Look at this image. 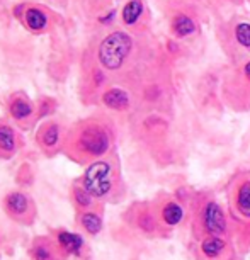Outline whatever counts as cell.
<instances>
[{
	"label": "cell",
	"mask_w": 250,
	"mask_h": 260,
	"mask_svg": "<svg viewBox=\"0 0 250 260\" xmlns=\"http://www.w3.org/2000/svg\"><path fill=\"white\" fill-rule=\"evenodd\" d=\"M131 48H133V41H131L128 34L122 31H116L102 39L97 56H99L101 65L104 68H107V70H117L126 61Z\"/></svg>",
	"instance_id": "1"
},
{
	"label": "cell",
	"mask_w": 250,
	"mask_h": 260,
	"mask_svg": "<svg viewBox=\"0 0 250 260\" xmlns=\"http://www.w3.org/2000/svg\"><path fill=\"white\" fill-rule=\"evenodd\" d=\"M83 189L89 192L92 198H106L114 187V170L109 161L99 160L94 161L82 180Z\"/></svg>",
	"instance_id": "2"
},
{
	"label": "cell",
	"mask_w": 250,
	"mask_h": 260,
	"mask_svg": "<svg viewBox=\"0 0 250 260\" xmlns=\"http://www.w3.org/2000/svg\"><path fill=\"white\" fill-rule=\"evenodd\" d=\"M111 146L109 133L99 124H89L78 133L77 148L89 158H99L106 155Z\"/></svg>",
	"instance_id": "3"
},
{
	"label": "cell",
	"mask_w": 250,
	"mask_h": 260,
	"mask_svg": "<svg viewBox=\"0 0 250 260\" xmlns=\"http://www.w3.org/2000/svg\"><path fill=\"white\" fill-rule=\"evenodd\" d=\"M198 230L201 237H223L227 235V216L216 201H206L198 213Z\"/></svg>",
	"instance_id": "4"
},
{
	"label": "cell",
	"mask_w": 250,
	"mask_h": 260,
	"mask_svg": "<svg viewBox=\"0 0 250 260\" xmlns=\"http://www.w3.org/2000/svg\"><path fill=\"white\" fill-rule=\"evenodd\" d=\"M233 216L243 221H250V175L238 179L232 190Z\"/></svg>",
	"instance_id": "5"
},
{
	"label": "cell",
	"mask_w": 250,
	"mask_h": 260,
	"mask_svg": "<svg viewBox=\"0 0 250 260\" xmlns=\"http://www.w3.org/2000/svg\"><path fill=\"white\" fill-rule=\"evenodd\" d=\"M6 209L9 216H12L17 221H27V218L33 216V204L26 194L11 192L6 198Z\"/></svg>",
	"instance_id": "6"
},
{
	"label": "cell",
	"mask_w": 250,
	"mask_h": 260,
	"mask_svg": "<svg viewBox=\"0 0 250 260\" xmlns=\"http://www.w3.org/2000/svg\"><path fill=\"white\" fill-rule=\"evenodd\" d=\"M227 250V240L223 237H204L201 238V252L209 260H218Z\"/></svg>",
	"instance_id": "7"
},
{
	"label": "cell",
	"mask_w": 250,
	"mask_h": 260,
	"mask_svg": "<svg viewBox=\"0 0 250 260\" xmlns=\"http://www.w3.org/2000/svg\"><path fill=\"white\" fill-rule=\"evenodd\" d=\"M102 102L114 111H124L130 107V97L122 89H109L102 95Z\"/></svg>",
	"instance_id": "8"
},
{
	"label": "cell",
	"mask_w": 250,
	"mask_h": 260,
	"mask_svg": "<svg viewBox=\"0 0 250 260\" xmlns=\"http://www.w3.org/2000/svg\"><path fill=\"white\" fill-rule=\"evenodd\" d=\"M24 22L26 26L31 29V31H43L48 26V16L41 9L36 7H29L26 12H24Z\"/></svg>",
	"instance_id": "9"
},
{
	"label": "cell",
	"mask_w": 250,
	"mask_h": 260,
	"mask_svg": "<svg viewBox=\"0 0 250 260\" xmlns=\"http://www.w3.org/2000/svg\"><path fill=\"white\" fill-rule=\"evenodd\" d=\"M58 243L65 250L67 253H80L83 247V240L80 235L70 233V232H61L58 235Z\"/></svg>",
	"instance_id": "10"
},
{
	"label": "cell",
	"mask_w": 250,
	"mask_h": 260,
	"mask_svg": "<svg viewBox=\"0 0 250 260\" xmlns=\"http://www.w3.org/2000/svg\"><path fill=\"white\" fill-rule=\"evenodd\" d=\"M17 148V138L11 126L0 124V151L2 153H14Z\"/></svg>",
	"instance_id": "11"
},
{
	"label": "cell",
	"mask_w": 250,
	"mask_h": 260,
	"mask_svg": "<svg viewBox=\"0 0 250 260\" xmlns=\"http://www.w3.org/2000/svg\"><path fill=\"white\" fill-rule=\"evenodd\" d=\"M141 12H143V4L140 0H130L128 4L122 9V21L128 26H133V24L138 21Z\"/></svg>",
	"instance_id": "12"
},
{
	"label": "cell",
	"mask_w": 250,
	"mask_h": 260,
	"mask_svg": "<svg viewBox=\"0 0 250 260\" xmlns=\"http://www.w3.org/2000/svg\"><path fill=\"white\" fill-rule=\"evenodd\" d=\"M9 111H11V116L14 119L22 121L33 114V106L26 99H14L9 106Z\"/></svg>",
	"instance_id": "13"
},
{
	"label": "cell",
	"mask_w": 250,
	"mask_h": 260,
	"mask_svg": "<svg viewBox=\"0 0 250 260\" xmlns=\"http://www.w3.org/2000/svg\"><path fill=\"white\" fill-rule=\"evenodd\" d=\"M182 216H184V209L180 208L177 203H167L164 211H162V218H164V221L167 224H170V226L180 223Z\"/></svg>",
	"instance_id": "14"
},
{
	"label": "cell",
	"mask_w": 250,
	"mask_h": 260,
	"mask_svg": "<svg viewBox=\"0 0 250 260\" xmlns=\"http://www.w3.org/2000/svg\"><path fill=\"white\" fill-rule=\"evenodd\" d=\"M58 140H60V127H58L55 122L46 124L45 129L41 131V143L45 145L46 148H53V146H56Z\"/></svg>",
	"instance_id": "15"
},
{
	"label": "cell",
	"mask_w": 250,
	"mask_h": 260,
	"mask_svg": "<svg viewBox=\"0 0 250 260\" xmlns=\"http://www.w3.org/2000/svg\"><path fill=\"white\" fill-rule=\"evenodd\" d=\"M80 221H82V226L85 228L90 235H97L102 228L101 216L97 213H92V211H89V213H83Z\"/></svg>",
	"instance_id": "16"
},
{
	"label": "cell",
	"mask_w": 250,
	"mask_h": 260,
	"mask_svg": "<svg viewBox=\"0 0 250 260\" xmlns=\"http://www.w3.org/2000/svg\"><path fill=\"white\" fill-rule=\"evenodd\" d=\"M194 22L193 19H189L188 16H184V14H180V16H177L174 19V31L177 36L184 38V36H189L191 32H194Z\"/></svg>",
	"instance_id": "17"
},
{
	"label": "cell",
	"mask_w": 250,
	"mask_h": 260,
	"mask_svg": "<svg viewBox=\"0 0 250 260\" xmlns=\"http://www.w3.org/2000/svg\"><path fill=\"white\" fill-rule=\"evenodd\" d=\"M237 41L245 48H250V24H238L237 27Z\"/></svg>",
	"instance_id": "18"
},
{
	"label": "cell",
	"mask_w": 250,
	"mask_h": 260,
	"mask_svg": "<svg viewBox=\"0 0 250 260\" xmlns=\"http://www.w3.org/2000/svg\"><path fill=\"white\" fill-rule=\"evenodd\" d=\"M33 258L34 260H51L53 258V252L50 250L48 245L38 243L33 250Z\"/></svg>",
	"instance_id": "19"
},
{
	"label": "cell",
	"mask_w": 250,
	"mask_h": 260,
	"mask_svg": "<svg viewBox=\"0 0 250 260\" xmlns=\"http://www.w3.org/2000/svg\"><path fill=\"white\" fill-rule=\"evenodd\" d=\"M75 199H77L78 206H82V208H87V206L92 204V196L83 189V185L75 189Z\"/></svg>",
	"instance_id": "20"
},
{
	"label": "cell",
	"mask_w": 250,
	"mask_h": 260,
	"mask_svg": "<svg viewBox=\"0 0 250 260\" xmlns=\"http://www.w3.org/2000/svg\"><path fill=\"white\" fill-rule=\"evenodd\" d=\"M114 16H116V12H114V11H111L106 17H101V22H109L111 19H114Z\"/></svg>",
	"instance_id": "21"
},
{
	"label": "cell",
	"mask_w": 250,
	"mask_h": 260,
	"mask_svg": "<svg viewBox=\"0 0 250 260\" xmlns=\"http://www.w3.org/2000/svg\"><path fill=\"white\" fill-rule=\"evenodd\" d=\"M245 75H247L248 80H250V63H247V65H245Z\"/></svg>",
	"instance_id": "22"
}]
</instances>
